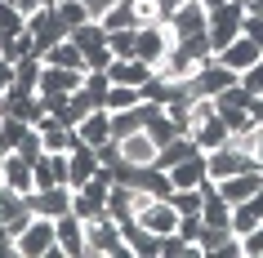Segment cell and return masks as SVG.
Masks as SVG:
<instances>
[{"instance_id":"ba28073f","label":"cell","mask_w":263,"mask_h":258,"mask_svg":"<svg viewBox=\"0 0 263 258\" xmlns=\"http://www.w3.org/2000/svg\"><path fill=\"white\" fill-rule=\"evenodd\" d=\"M170 49H174L170 23H147V27H139V45H134V58H143L147 67H156V63H161Z\"/></svg>"},{"instance_id":"4dcf8cb0","label":"cell","mask_w":263,"mask_h":258,"mask_svg":"<svg viewBox=\"0 0 263 258\" xmlns=\"http://www.w3.org/2000/svg\"><path fill=\"white\" fill-rule=\"evenodd\" d=\"M134 45H139V27H121V31H107V49L116 58H134Z\"/></svg>"},{"instance_id":"5b68a950","label":"cell","mask_w":263,"mask_h":258,"mask_svg":"<svg viewBox=\"0 0 263 258\" xmlns=\"http://www.w3.org/2000/svg\"><path fill=\"white\" fill-rule=\"evenodd\" d=\"M246 169H259V165H254V156H250V151L232 147V138H228L223 147L205 151V174L214 178V183H223V178H232V174H246Z\"/></svg>"},{"instance_id":"30bf717a","label":"cell","mask_w":263,"mask_h":258,"mask_svg":"<svg viewBox=\"0 0 263 258\" xmlns=\"http://www.w3.org/2000/svg\"><path fill=\"white\" fill-rule=\"evenodd\" d=\"M54 227H58V254L63 258H89V249H85V218L63 214V218H54Z\"/></svg>"},{"instance_id":"b9f144b4","label":"cell","mask_w":263,"mask_h":258,"mask_svg":"<svg viewBox=\"0 0 263 258\" xmlns=\"http://www.w3.org/2000/svg\"><path fill=\"white\" fill-rule=\"evenodd\" d=\"M246 5V14H263V0H241Z\"/></svg>"},{"instance_id":"83f0119b","label":"cell","mask_w":263,"mask_h":258,"mask_svg":"<svg viewBox=\"0 0 263 258\" xmlns=\"http://www.w3.org/2000/svg\"><path fill=\"white\" fill-rule=\"evenodd\" d=\"M27 129H31L27 121H18V116H9V111H0V151H14L18 143H23Z\"/></svg>"},{"instance_id":"277c9868","label":"cell","mask_w":263,"mask_h":258,"mask_svg":"<svg viewBox=\"0 0 263 258\" xmlns=\"http://www.w3.org/2000/svg\"><path fill=\"white\" fill-rule=\"evenodd\" d=\"M241 27H246V5L241 0H232V5H219V9H210V45H214V54L219 49H228V45L241 36Z\"/></svg>"},{"instance_id":"e0dca14e","label":"cell","mask_w":263,"mask_h":258,"mask_svg":"<svg viewBox=\"0 0 263 258\" xmlns=\"http://www.w3.org/2000/svg\"><path fill=\"white\" fill-rule=\"evenodd\" d=\"M36 187H71L67 151H45L41 161H36Z\"/></svg>"},{"instance_id":"f546056e","label":"cell","mask_w":263,"mask_h":258,"mask_svg":"<svg viewBox=\"0 0 263 258\" xmlns=\"http://www.w3.org/2000/svg\"><path fill=\"white\" fill-rule=\"evenodd\" d=\"M143 89L139 85H111L107 89V111H125V107H139Z\"/></svg>"},{"instance_id":"f35d334b","label":"cell","mask_w":263,"mask_h":258,"mask_svg":"<svg viewBox=\"0 0 263 258\" xmlns=\"http://www.w3.org/2000/svg\"><path fill=\"white\" fill-rule=\"evenodd\" d=\"M9 85H14V63L0 58V89H9Z\"/></svg>"},{"instance_id":"7402d4cb","label":"cell","mask_w":263,"mask_h":258,"mask_svg":"<svg viewBox=\"0 0 263 258\" xmlns=\"http://www.w3.org/2000/svg\"><path fill=\"white\" fill-rule=\"evenodd\" d=\"M259 187H263V169H246V174H232V178H223V183H219V191L228 196V205L250 201Z\"/></svg>"},{"instance_id":"7c38bea8","label":"cell","mask_w":263,"mask_h":258,"mask_svg":"<svg viewBox=\"0 0 263 258\" xmlns=\"http://www.w3.org/2000/svg\"><path fill=\"white\" fill-rule=\"evenodd\" d=\"M27 201H31V214H45V218L71 214V187H36Z\"/></svg>"},{"instance_id":"2e32d148","label":"cell","mask_w":263,"mask_h":258,"mask_svg":"<svg viewBox=\"0 0 263 258\" xmlns=\"http://www.w3.org/2000/svg\"><path fill=\"white\" fill-rule=\"evenodd\" d=\"M5 187H14V191H23V196H31L36 191V165L27 161V156H18V151H9L5 156V178H0Z\"/></svg>"},{"instance_id":"e575fe53","label":"cell","mask_w":263,"mask_h":258,"mask_svg":"<svg viewBox=\"0 0 263 258\" xmlns=\"http://www.w3.org/2000/svg\"><path fill=\"white\" fill-rule=\"evenodd\" d=\"M241 258H263V223L241 236Z\"/></svg>"},{"instance_id":"7bdbcfd3","label":"cell","mask_w":263,"mask_h":258,"mask_svg":"<svg viewBox=\"0 0 263 258\" xmlns=\"http://www.w3.org/2000/svg\"><path fill=\"white\" fill-rule=\"evenodd\" d=\"M179 5H183V0H161V9H165V18L174 14V9H179Z\"/></svg>"},{"instance_id":"7a4b0ae2","label":"cell","mask_w":263,"mask_h":258,"mask_svg":"<svg viewBox=\"0 0 263 258\" xmlns=\"http://www.w3.org/2000/svg\"><path fill=\"white\" fill-rule=\"evenodd\" d=\"M14 254L18 258H63V254H58V227H54V218H45V214L31 218L27 227L14 236Z\"/></svg>"},{"instance_id":"484cf974","label":"cell","mask_w":263,"mask_h":258,"mask_svg":"<svg viewBox=\"0 0 263 258\" xmlns=\"http://www.w3.org/2000/svg\"><path fill=\"white\" fill-rule=\"evenodd\" d=\"M45 63H49V67H76V71H85V54L71 45V36L63 45H54V49L45 54Z\"/></svg>"},{"instance_id":"8d00e7d4","label":"cell","mask_w":263,"mask_h":258,"mask_svg":"<svg viewBox=\"0 0 263 258\" xmlns=\"http://www.w3.org/2000/svg\"><path fill=\"white\" fill-rule=\"evenodd\" d=\"M241 85H246L254 98H263V58H259V63H254L250 71H241Z\"/></svg>"},{"instance_id":"6da1fadb","label":"cell","mask_w":263,"mask_h":258,"mask_svg":"<svg viewBox=\"0 0 263 258\" xmlns=\"http://www.w3.org/2000/svg\"><path fill=\"white\" fill-rule=\"evenodd\" d=\"M85 249H89V258H134L129 245H125L121 223L111 214H98L85 223Z\"/></svg>"},{"instance_id":"ffe728a7","label":"cell","mask_w":263,"mask_h":258,"mask_svg":"<svg viewBox=\"0 0 263 258\" xmlns=\"http://www.w3.org/2000/svg\"><path fill=\"white\" fill-rule=\"evenodd\" d=\"M81 85H85V71H76V67H49V63H45L41 94H76Z\"/></svg>"},{"instance_id":"f1b7e54d","label":"cell","mask_w":263,"mask_h":258,"mask_svg":"<svg viewBox=\"0 0 263 258\" xmlns=\"http://www.w3.org/2000/svg\"><path fill=\"white\" fill-rule=\"evenodd\" d=\"M54 5H58V18H63V23H67L71 31H76V27H85V23L94 18V9H89L85 0H54Z\"/></svg>"},{"instance_id":"cb8c5ba5","label":"cell","mask_w":263,"mask_h":258,"mask_svg":"<svg viewBox=\"0 0 263 258\" xmlns=\"http://www.w3.org/2000/svg\"><path fill=\"white\" fill-rule=\"evenodd\" d=\"M196 151H201V147H196V143H192V134H179V138H174V143H165V147H161V151H156V169H165V174H170V169H174V165H179V161H187V156H196Z\"/></svg>"},{"instance_id":"ab89813d","label":"cell","mask_w":263,"mask_h":258,"mask_svg":"<svg viewBox=\"0 0 263 258\" xmlns=\"http://www.w3.org/2000/svg\"><path fill=\"white\" fill-rule=\"evenodd\" d=\"M5 254H14V231L0 223V258H5Z\"/></svg>"},{"instance_id":"5bb4252c","label":"cell","mask_w":263,"mask_h":258,"mask_svg":"<svg viewBox=\"0 0 263 258\" xmlns=\"http://www.w3.org/2000/svg\"><path fill=\"white\" fill-rule=\"evenodd\" d=\"M41 76H45V58H41V54L23 58V63H14V85H9L5 94H18V98L41 94Z\"/></svg>"},{"instance_id":"836d02e7","label":"cell","mask_w":263,"mask_h":258,"mask_svg":"<svg viewBox=\"0 0 263 258\" xmlns=\"http://www.w3.org/2000/svg\"><path fill=\"white\" fill-rule=\"evenodd\" d=\"M14 151H18V156H27V161L36 165V161H41V156H45V138H41V129L31 125V129H27V134H23V143H18Z\"/></svg>"},{"instance_id":"44dd1931","label":"cell","mask_w":263,"mask_h":258,"mask_svg":"<svg viewBox=\"0 0 263 258\" xmlns=\"http://www.w3.org/2000/svg\"><path fill=\"white\" fill-rule=\"evenodd\" d=\"M228 121H223V111H214V116H205V121L201 125H192V143L201 151H214V147H223V143H228Z\"/></svg>"},{"instance_id":"8fae6325","label":"cell","mask_w":263,"mask_h":258,"mask_svg":"<svg viewBox=\"0 0 263 258\" xmlns=\"http://www.w3.org/2000/svg\"><path fill=\"white\" fill-rule=\"evenodd\" d=\"M196 71H201V58H192L183 45H174V49H170V54L156 63V76H161V81H179V85H183V81H192Z\"/></svg>"},{"instance_id":"1f68e13d","label":"cell","mask_w":263,"mask_h":258,"mask_svg":"<svg viewBox=\"0 0 263 258\" xmlns=\"http://www.w3.org/2000/svg\"><path fill=\"white\" fill-rule=\"evenodd\" d=\"M223 121H228V134H232V138H236V134H250V129L259 125L246 107H223Z\"/></svg>"},{"instance_id":"ee69618b","label":"cell","mask_w":263,"mask_h":258,"mask_svg":"<svg viewBox=\"0 0 263 258\" xmlns=\"http://www.w3.org/2000/svg\"><path fill=\"white\" fill-rule=\"evenodd\" d=\"M250 201H254V209H259V214H263V187L254 191V196H250Z\"/></svg>"},{"instance_id":"4316f807","label":"cell","mask_w":263,"mask_h":258,"mask_svg":"<svg viewBox=\"0 0 263 258\" xmlns=\"http://www.w3.org/2000/svg\"><path fill=\"white\" fill-rule=\"evenodd\" d=\"M98 23H103L107 31H121V27H139V23H134V5H129V0H116L111 9H103V14H98Z\"/></svg>"},{"instance_id":"60d3db41","label":"cell","mask_w":263,"mask_h":258,"mask_svg":"<svg viewBox=\"0 0 263 258\" xmlns=\"http://www.w3.org/2000/svg\"><path fill=\"white\" fill-rule=\"evenodd\" d=\"M18 9H23V14H36V9H41V5H49V0H14Z\"/></svg>"},{"instance_id":"603a6c76","label":"cell","mask_w":263,"mask_h":258,"mask_svg":"<svg viewBox=\"0 0 263 258\" xmlns=\"http://www.w3.org/2000/svg\"><path fill=\"white\" fill-rule=\"evenodd\" d=\"M76 134H81V143H89V147H103V143L111 138V111L107 107H94L81 125H76Z\"/></svg>"},{"instance_id":"d6986e66","label":"cell","mask_w":263,"mask_h":258,"mask_svg":"<svg viewBox=\"0 0 263 258\" xmlns=\"http://www.w3.org/2000/svg\"><path fill=\"white\" fill-rule=\"evenodd\" d=\"M107 76H111V85H147L156 76V67H147L143 58H111Z\"/></svg>"},{"instance_id":"52a82bcc","label":"cell","mask_w":263,"mask_h":258,"mask_svg":"<svg viewBox=\"0 0 263 258\" xmlns=\"http://www.w3.org/2000/svg\"><path fill=\"white\" fill-rule=\"evenodd\" d=\"M236 81H241L236 71H228L223 63H214V58H210V63H201V71H196L192 81H187V98H219L223 89H228V85H236Z\"/></svg>"},{"instance_id":"9a60e30c","label":"cell","mask_w":263,"mask_h":258,"mask_svg":"<svg viewBox=\"0 0 263 258\" xmlns=\"http://www.w3.org/2000/svg\"><path fill=\"white\" fill-rule=\"evenodd\" d=\"M116 147H121V161H129V165H152L156 161V138L147 134V129H134V134H125V138H116Z\"/></svg>"},{"instance_id":"bcb514c9","label":"cell","mask_w":263,"mask_h":258,"mask_svg":"<svg viewBox=\"0 0 263 258\" xmlns=\"http://www.w3.org/2000/svg\"><path fill=\"white\" fill-rule=\"evenodd\" d=\"M5 156H9V151H0V178H5Z\"/></svg>"},{"instance_id":"d590c367","label":"cell","mask_w":263,"mask_h":258,"mask_svg":"<svg viewBox=\"0 0 263 258\" xmlns=\"http://www.w3.org/2000/svg\"><path fill=\"white\" fill-rule=\"evenodd\" d=\"M170 201H174L179 214H201V191H174Z\"/></svg>"},{"instance_id":"74e56055","label":"cell","mask_w":263,"mask_h":258,"mask_svg":"<svg viewBox=\"0 0 263 258\" xmlns=\"http://www.w3.org/2000/svg\"><path fill=\"white\" fill-rule=\"evenodd\" d=\"M241 31H246L250 41L263 49V14H246V27H241Z\"/></svg>"},{"instance_id":"3957f363","label":"cell","mask_w":263,"mask_h":258,"mask_svg":"<svg viewBox=\"0 0 263 258\" xmlns=\"http://www.w3.org/2000/svg\"><path fill=\"white\" fill-rule=\"evenodd\" d=\"M27 31L36 36V54H41V58L49 54L54 45H63V41L71 36V27L58 18V5H54V0H49V5H41L36 14H27Z\"/></svg>"},{"instance_id":"8992f818","label":"cell","mask_w":263,"mask_h":258,"mask_svg":"<svg viewBox=\"0 0 263 258\" xmlns=\"http://www.w3.org/2000/svg\"><path fill=\"white\" fill-rule=\"evenodd\" d=\"M165 23H170V36H174V45H179V41H192V36H205V27H210V9L201 5V0H183V5L165 18Z\"/></svg>"},{"instance_id":"f6af8a7d","label":"cell","mask_w":263,"mask_h":258,"mask_svg":"<svg viewBox=\"0 0 263 258\" xmlns=\"http://www.w3.org/2000/svg\"><path fill=\"white\" fill-rule=\"evenodd\" d=\"M205 9H219V5H232V0H201Z\"/></svg>"},{"instance_id":"4fadbf2b","label":"cell","mask_w":263,"mask_h":258,"mask_svg":"<svg viewBox=\"0 0 263 258\" xmlns=\"http://www.w3.org/2000/svg\"><path fill=\"white\" fill-rule=\"evenodd\" d=\"M121 231H125V245H129V254H134V258H161V236L147 231L139 218H125Z\"/></svg>"},{"instance_id":"d4e9b609","label":"cell","mask_w":263,"mask_h":258,"mask_svg":"<svg viewBox=\"0 0 263 258\" xmlns=\"http://www.w3.org/2000/svg\"><path fill=\"white\" fill-rule=\"evenodd\" d=\"M71 45H76L81 54H94V49H103V45H107V27H103L98 18H89L85 27L71 31Z\"/></svg>"},{"instance_id":"d6a6232c","label":"cell","mask_w":263,"mask_h":258,"mask_svg":"<svg viewBox=\"0 0 263 258\" xmlns=\"http://www.w3.org/2000/svg\"><path fill=\"white\" fill-rule=\"evenodd\" d=\"M0 31H27V14L14 0H0Z\"/></svg>"},{"instance_id":"9c48e42d","label":"cell","mask_w":263,"mask_h":258,"mask_svg":"<svg viewBox=\"0 0 263 258\" xmlns=\"http://www.w3.org/2000/svg\"><path fill=\"white\" fill-rule=\"evenodd\" d=\"M259 58H263V49H259L254 41H250L246 31H241V36H236V41L228 45V49H219V54H214V63H223L228 71H236V76H241V71H250L254 63H259Z\"/></svg>"},{"instance_id":"ac0fdd59","label":"cell","mask_w":263,"mask_h":258,"mask_svg":"<svg viewBox=\"0 0 263 258\" xmlns=\"http://www.w3.org/2000/svg\"><path fill=\"white\" fill-rule=\"evenodd\" d=\"M170 183H174V191H196L201 183H205V151L179 161L174 169H170Z\"/></svg>"}]
</instances>
